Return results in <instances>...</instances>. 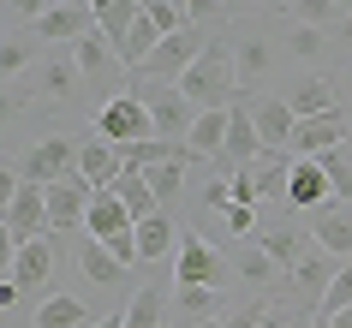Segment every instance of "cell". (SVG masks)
Segmentation results:
<instances>
[{
	"instance_id": "b9f144b4",
	"label": "cell",
	"mask_w": 352,
	"mask_h": 328,
	"mask_svg": "<svg viewBox=\"0 0 352 328\" xmlns=\"http://www.w3.org/2000/svg\"><path fill=\"white\" fill-rule=\"evenodd\" d=\"M227 233H245V239H257V209L233 203V209H227Z\"/></svg>"
},
{
	"instance_id": "bcb514c9",
	"label": "cell",
	"mask_w": 352,
	"mask_h": 328,
	"mask_svg": "<svg viewBox=\"0 0 352 328\" xmlns=\"http://www.w3.org/2000/svg\"><path fill=\"white\" fill-rule=\"evenodd\" d=\"M90 328H126V316L113 310V316H102V322H90Z\"/></svg>"
},
{
	"instance_id": "cb8c5ba5",
	"label": "cell",
	"mask_w": 352,
	"mask_h": 328,
	"mask_svg": "<svg viewBox=\"0 0 352 328\" xmlns=\"http://www.w3.org/2000/svg\"><path fill=\"white\" fill-rule=\"evenodd\" d=\"M263 251L275 256V269H298V256L311 251V245H305V233H298V227H263Z\"/></svg>"
},
{
	"instance_id": "52a82bcc",
	"label": "cell",
	"mask_w": 352,
	"mask_h": 328,
	"mask_svg": "<svg viewBox=\"0 0 352 328\" xmlns=\"http://www.w3.org/2000/svg\"><path fill=\"white\" fill-rule=\"evenodd\" d=\"M42 233H48V185H19L6 197V239L19 251V245H30Z\"/></svg>"
},
{
	"instance_id": "d4e9b609",
	"label": "cell",
	"mask_w": 352,
	"mask_h": 328,
	"mask_svg": "<svg viewBox=\"0 0 352 328\" xmlns=\"http://www.w3.org/2000/svg\"><path fill=\"white\" fill-rule=\"evenodd\" d=\"M72 60H78V72H84V78H102L120 54H113V42L102 36V30H90V36H78V42H72Z\"/></svg>"
},
{
	"instance_id": "f1b7e54d",
	"label": "cell",
	"mask_w": 352,
	"mask_h": 328,
	"mask_svg": "<svg viewBox=\"0 0 352 328\" xmlns=\"http://www.w3.org/2000/svg\"><path fill=\"white\" fill-rule=\"evenodd\" d=\"M334 274H340V269H329V251L316 245V251H305V256H298L293 281H298V287H305V292H316V298H322V292H329V281H334Z\"/></svg>"
},
{
	"instance_id": "ac0fdd59",
	"label": "cell",
	"mask_w": 352,
	"mask_h": 328,
	"mask_svg": "<svg viewBox=\"0 0 352 328\" xmlns=\"http://www.w3.org/2000/svg\"><path fill=\"white\" fill-rule=\"evenodd\" d=\"M96 30V12L90 6H54L48 19H36V36L42 42H78Z\"/></svg>"
},
{
	"instance_id": "9c48e42d",
	"label": "cell",
	"mask_w": 352,
	"mask_h": 328,
	"mask_svg": "<svg viewBox=\"0 0 352 328\" xmlns=\"http://www.w3.org/2000/svg\"><path fill=\"white\" fill-rule=\"evenodd\" d=\"M251 120L263 131V149H293V131H298V113L287 96H257L251 102Z\"/></svg>"
},
{
	"instance_id": "ab89813d",
	"label": "cell",
	"mask_w": 352,
	"mask_h": 328,
	"mask_svg": "<svg viewBox=\"0 0 352 328\" xmlns=\"http://www.w3.org/2000/svg\"><path fill=\"white\" fill-rule=\"evenodd\" d=\"M60 0H6V12H12V19H24V24H36V19H48V12H54Z\"/></svg>"
},
{
	"instance_id": "60d3db41",
	"label": "cell",
	"mask_w": 352,
	"mask_h": 328,
	"mask_svg": "<svg viewBox=\"0 0 352 328\" xmlns=\"http://www.w3.org/2000/svg\"><path fill=\"white\" fill-rule=\"evenodd\" d=\"M179 6H186V24H209L227 12V0H179Z\"/></svg>"
},
{
	"instance_id": "30bf717a",
	"label": "cell",
	"mask_w": 352,
	"mask_h": 328,
	"mask_svg": "<svg viewBox=\"0 0 352 328\" xmlns=\"http://www.w3.org/2000/svg\"><path fill=\"white\" fill-rule=\"evenodd\" d=\"M346 144V120L340 113H316V120H298L293 131V162H311V155H329V149Z\"/></svg>"
},
{
	"instance_id": "d6986e66",
	"label": "cell",
	"mask_w": 352,
	"mask_h": 328,
	"mask_svg": "<svg viewBox=\"0 0 352 328\" xmlns=\"http://www.w3.org/2000/svg\"><path fill=\"white\" fill-rule=\"evenodd\" d=\"M108 191H120V203L131 209V221H149L155 209H162V203H155V191H149V179H144V167H131V162L120 167V179H113Z\"/></svg>"
},
{
	"instance_id": "8d00e7d4",
	"label": "cell",
	"mask_w": 352,
	"mask_h": 328,
	"mask_svg": "<svg viewBox=\"0 0 352 328\" xmlns=\"http://www.w3.org/2000/svg\"><path fill=\"white\" fill-rule=\"evenodd\" d=\"M287 48H293V60H316L322 48H329V36H322L316 24H298L293 36H287Z\"/></svg>"
},
{
	"instance_id": "836d02e7",
	"label": "cell",
	"mask_w": 352,
	"mask_h": 328,
	"mask_svg": "<svg viewBox=\"0 0 352 328\" xmlns=\"http://www.w3.org/2000/svg\"><path fill=\"white\" fill-rule=\"evenodd\" d=\"M215 298H221L215 287H179V310H186L191 322H209L215 316Z\"/></svg>"
},
{
	"instance_id": "277c9868",
	"label": "cell",
	"mask_w": 352,
	"mask_h": 328,
	"mask_svg": "<svg viewBox=\"0 0 352 328\" xmlns=\"http://www.w3.org/2000/svg\"><path fill=\"white\" fill-rule=\"evenodd\" d=\"M78 155H84V138H72V131H54V138H42V144L24 155V185L72 179V173H78Z\"/></svg>"
},
{
	"instance_id": "f5cc1de1",
	"label": "cell",
	"mask_w": 352,
	"mask_h": 328,
	"mask_svg": "<svg viewBox=\"0 0 352 328\" xmlns=\"http://www.w3.org/2000/svg\"><path fill=\"white\" fill-rule=\"evenodd\" d=\"M138 6H144V0H138Z\"/></svg>"
},
{
	"instance_id": "1f68e13d",
	"label": "cell",
	"mask_w": 352,
	"mask_h": 328,
	"mask_svg": "<svg viewBox=\"0 0 352 328\" xmlns=\"http://www.w3.org/2000/svg\"><path fill=\"white\" fill-rule=\"evenodd\" d=\"M233 269H239V281H257L263 287V281H275V256L263 251V245H245V251L233 256Z\"/></svg>"
},
{
	"instance_id": "7bdbcfd3",
	"label": "cell",
	"mask_w": 352,
	"mask_h": 328,
	"mask_svg": "<svg viewBox=\"0 0 352 328\" xmlns=\"http://www.w3.org/2000/svg\"><path fill=\"white\" fill-rule=\"evenodd\" d=\"M30 102V84H6V113H19Z\"/></svg>"
},
{
	"instance_id": "816d5d0a",
	"label": "cell",
	"mask_w": 352,
	"mask_h": 328,
	"mask_svg": "<svg viewBox=\"0 0 352 328\" xmlns=\"http://www.w3.org/2000/svg\"><path fill=\"white\" fill-rule=\"evenodd\" d=\"M340 12H352V0H340Z\"/></svg>"
},
{
	"instance_id": "5bb4252c",
	"label": "cell",
	"mask_w": 352,
	"mask_h": 328,
	"mask_svg": "<svg viewBox=\"0 0 352 328\" xmlns=\"http://www.w3.org/2000/svg\"><path fill=\"white\" fill-rule=\"evenodd\" d=\"M311 233L329 256H352V203H329L311 215Z\"/></svg>"
},
{
	"instance_id": "f6af8a7d",
	"label": "cell",
	"mask_w": 352,
	"mask_h": 328,
	"mask_svg": "<svg viewBox=\"0 0 352 328\" xmlns=\"http://www.w3.org/2000/svg\"><path fill=\"white\" fill-rule=\"evenodd\" d=\"M334 42H352V12H346L340 24H334Z\"/></svg>"
},
{
	"instance_id": "8fae6325",
	"label": "cell",
	"mask_w": 352,
	"mask_h": 328,
	"mask_svg": "<svg viewBox=\"0 0 352 328\" xmlns=\"http://www.w3.org/2000/svg\"><path fill=\"white\" fill-rule=\"evenodd\" d=\"M269 149H263V131L251 120V102H233V131H227V155L221 167H257Z\"/></svg>"
},
{
	"instance_id": "7dc6e473",
	"label": "cell",
	"mask_w": 352,
	"mask_h": 328,
	"mask_svg": "<svg viewBox=\"0 0 352 328\" xmlns=\"http://www.w3.org/2000/svg\"><path fill=\"white\" fill-rule=\"evenodd\" d=\"M239 6H251V0H227V12H239Z\"/></svg>"
},
{
	"instance_id": "4fadbf2b",
	"label": "cell",
	"mask_w": 352,
	"mask_h": 328,
	"mask_svg": "<svg viewBox=\"0 0 352 328\" xmlns=\"http://www.w3.org/2000/svg\"><path fill=\"white\" fill-rule=\"evenodd\" d=\"M120 167H126V149L108 144V138H84V155H78V173L96 185V191H108L120 179Z\"/></svg>"
},
{
	"instance_id": "ee69618b",
	"label": "cell",
	"mask_w": 352,
	"mask_h": 328,
	"mask_svg": "<svg viewBox=\"0 0 352 328\" xmlns=\"http://www.w3.org/2000/svg\"><path fill=\"white\" fill-rule=\"evenodd\" d=\"M322 328H352V305H346V310H334V316H329Z\"/></svg>"
},
{
	"instance_id": "44dd1931",
	"label": "cell",
	"mask_w": 352,
	"mask_h": 328,
	"mask_svg": "<svg viewBox=\"0 0 352 328\" xmlns=\"http://www.w3.org/2000/svg\"><path fill=\"white\" fill-rule=\"evenodd\" d=\"M78 263H84V274H90V287H120V281H126V263H120L102 239H84Z\"/></svg>"
},
{
	"instance_id": "f907efd6",
	"label": "cell",
	"mask_w": 352,
	"mask_h": 328,
	"mask_svg": "<svg viewBox=\"0 0 352 328\" xmlns=\"http://www.w3.org/2000/svg\"><path fill=\"white\" fill-rule=\"evenodd\" d=\"M340 149H346V162H352V138H346V144H340Z\"/></svg>"
},
{
	"instance_id": "f35d334b",
	"label": "cell",
	"mask_w": 352,
	"mask_h": 328,
	"mask_svg": "<svg viewBox=\"0 0 352 328\" xmlns=\"http://www.w3.org/2000/svg\"><path fill=\"white\" fill-rule=\"evenodd\" d=\"M346 305H352V263H346L340 274H334V281H329V292H322V322H329L334 310H346Z\"/></svg>"
},
{
	"instance_id": "e0dca14e",
	"label": "cell",
	"mask_w": 352,
	"mask_h": 328,
	"mask_svg": "<svg viewBox=\"0 0 352 328\" xmlns=\"http://www.w3.org/2000/svg\"><path fill=\"white\" fill-rule=\"evenodd\" d=\"M167 251H179V221L167 215V209H155L149 221H138V256L144 263H162Z\"/></svg>"
},
{
	"instance_id": "484cf974",
	"label": "cell",
	"mask_w": 352,
	"mask_h": 328,
	"mask_svg": "<svg viewBox=\"0 0 352 328\" xmlns=\"http://www.w3.org/2000/svg\"><path fill=\"white\" fill-rule=\"evenodd\" d=\"M78 78H84V72H78V60L54 54V60H48V66H42V72H36V90L48 96V102H66V96L78 90Z\"/></svg>"
},
{
	"instance_id": "603a6c76",
	"label": "cell",
	"mask_w": 352,
	"mask_h": 328,
	"mask_svg": "<svg viewBox=\"0 0 352 328\" xmlns=\"http://www.w3.org/2000/svg\"><path fill=\"white\" fill-rule=\"evenodd\" d=\"M30 328H90V310H84V298H72V292H54V298L36 310Z\"/></svg>"
},
{
	"instance_id": "c3c4849f",
	"label": "cell",
	"mask_w": 352,
	"mask_h": 328,
	"mask_svg": "<svg viewBox=\"0 0 352 328\" xmlns=\"http://www.w3.org/2000/svg\"><path fill=\"white\" fill-rule=\"evenodd\" d=\"M197 328H227V322H215V316H209V322H197Z\"/></svg>"
},
{
	"instance_id": "2e32d148",
	"label": "cell",
	"mask_w": 352,
	"mask_h": 328,
	"mask_svg": "<svg viewBox=\"0 0 352 328\" xmlns=\"http://www.w3.org/2000/svg\"><path fill=\"white\" fill-rule=\"evenodd\" d=\"M48 269H54V245H48V239H30V245H19V251H12V274H6V281H12V287H42V281H48Z\"/></svg>"
},
{
	"instance_id": "4316f807",
	"label": "cell",
	"mask_w": 352,
	"mask_h": 328,
	"mask_svg": "<svg viewBox=\"0 0 352 328\" xmlns=\"http://www.w3.org/2000/svg\"><path fill=\"white\" fill-rule=\"evenodd\" d=\"M287 102H293V113H298V120H316V113H340V108H334V90L322 84V78H305V84H298L293 96H287Z\"/></svg>"
},
{
	"instance_id": "d6a6232c",
	"label": "cell",
	"mask_w": 352,
	"mask_h": 328,
	"mask_svg": "<svg viewBox=\"0 0 352 328\" xmlns=\"http://www.w3.org/2000/svg\"><path fill=\"white\" fill-rule=\"evenodd\" d=\"M293 19H298V24H316V30H322V24H340L346 12H340V0H293Z\"/></svg>"
},
{
	"instance_id": "3957f363",
	"label": "cell",
	"mask_w": 352,
	"mask_h": 328,
	"mask_svg": "<svg viewBox=\"0 0 352 328\" xmlns=\"http://www.w3.org/2000/svg\"><path fill=\"white\" fill-rule=\"evenodd\" d=\"M173 281L179 287H227V256H215V245H209L204 233H186L179 227V251H173Z\"/></svg>"
},
{
	"instance_id": "d590c367",
	"label": "cell",
	"mask_w": 352,
	"mask_h": 328,
	"mask_svg": "<svg viewBox=\"0 0 352 328\" xmlns=\"http://www.w3.org/2000/svg\"><path fill=\"white\" fill-rule=\"evenodd\" d=\"M227 328H287V310L280 305H251L239 316H227Z\"/></svg>"
},
{
	"instance_id": "7a4b0ae2",
	"label": "cell",
	"mask_w": 352,
	"mask_h": 328,
	"mask_svg": "<svg viewBox=\"0 0 352 328\" xmlns=\"http://www.w3.org/2000/svg\"><path fill=\"white\" fill-rule=\"evenodd\" d=\"M204 48H209V36L191 24V30H173V36H162V48L138 66V78H149V84H179V78L204 60Z\"/></svg>"
},
{
	"instance_id": "7402d4cb",
	"label": "cell",
	"mask_w": 352,
	"mask_h": 328,
	"mask_svg": "<svg viewBox=\"0 0 352 328\" xmlns=\"http://www.w3.org/2000/svg\"><path fill=\"white\" fill-rule=\"evenodd\" d=\"M233 66H239V90H251V84H263V72L275 66V54H269L263 36H245V42H233Z\"/></svg>"
},
{
	"instance_id": "f546056e",
	"label": "cell",
	"mask_w": 352,
	"mask_h": 328,
	"mask_svg": "<svg viewBox=\"0 0 352 328\" xmlns=\"http://www.w3.org/2000/svg\"><path fill=\"white\" fill-rule=\"evenodd\" d=\"M144 179H149V191H155V203L173 209L179 185H186V167H179V162H155V167H144Z\"/></svg>"
},
{
	"instance_id": "7c38bea8",
	"label": "cell",
	"mask_w": 352,
	"mask_h": 328,
	"mask_svg": "<svg viewBox=\"0 0 352 328\" xmlns=\"http://www.w3.org/2000/svg\"><path fill=\"white\" fill-rule=\"evenodd\" d=\"M329 197H334V185H329V167L316 162H293V185H287V203H293V209H329Z\"/></svg>"
},
{
	"instance_id": "ba28073f",
	"label": "cell",
	"mask_w": 352,
	"mask_h": 328,
	"mask_svg": "<svg viewBox=\"0 0 352 328\" xmlns=\"http://www.w3.org/2000/svg\"><path fill=\"white\" fill-rule=\"evenodd\" d=\"M90 203H96V185L84 179V173L54 179V185H48V233H72V227H84V221H90Z\"/></svg>"
},
{
	"instance_id": "681fc988",
	"label": "cell",
	"mask_w": 352,
	"mask_h": 328,
	"mask_svg": "<svg viewBox=\"0 0 352 328\" xmlns=\"http://www.w3.org/2000/svg\"><path fill=\"white\" fill-rule=\"evenodd\" d=\"M263 6H293V0H263Z\"/></svg>"
},
{
	"instance_id": "83f0119b",
	"label": "cell",
	"mask_w": 352,
	"mask_h": 328,
	"mask_svg": "<svg viewBox=\"0 0 352 328\" xmlns=\"http://www.w3.org/2000/svg\"><path fill=\"white\" fill-rule=\"evenodd\" d=\"M287 185H293V162H287L280 149H269V155L257 162V191H263V197H280V203H287Z\"/></svg>"
},
{
	"instance_id": "e575fe53",
	"label": "cell",
	"mask_w": 352,
	"mask_h": 328,
	"mask_svg": "<svg viewBox=\"0 0 352 328\" xmlns=\"http://www.w3.org/2000/svg\"><path fill=\"white\" fill-rule=\"evenodd\" d=\"M30 60H36V42H0V72H6V84H19V72L24 66H30Z\"/></svg>"
},
{
	"instance_id": "5b68a950",
	"label": "cell",
	"mask_w": 352,
	"mask_h": 328,
	"mask_svg": "<svg viewBox=\"0 0 352 328\" xmlns=\"http://www.w3.org/2000/svg\"><path fill=\"white\" fill-rule=\"evenodd\" d=\"M96 138H108V144H120V149H131V144H144V138H155V120H149L144 96H113L108 108L96 113Z\"/></svg>"
},
{
	"instance_id": "8992f818",
	"label": "cell",
	"mask_w": 352,
	"mask_h": 328,
	"mask_svg": "<svg viewBox=\"0 0 352 328\" xmlns=\"http://www.w3.org/2000/svg\"><path fill=\"white\" fill-rule=\"evenodd\" d=\"M138 96H144L149 120H155V138H191L197 113H204L179 84H149V90H138Z\"/></svg>"
},
{
	"instance_id": "9a60e30c",
	"label": "cell",
	"mask_w": 352,
	"mask_h": 328,
	"mask_svg": "<svg viewBox=\"0 0 352 328\" xmlns=\"http://www.w3.org/2000/svg\"><path fill=\"white\" fill-rule=\"evenodd\" d=\"M227 131H233V108H204L186 144L197 149L204 162H221V155H227Z\"/></svg>"
},
{
	"instance_id": "4dcf8cb0",
	"label": "cell",
	"mask_w": 352,
	"mask_h": 328,
	"mask_svg": "<svg viewBox=\"0 0 352 328\" xmlns=\"http://www.w3.org/2000/svg\"><path fill=\"white\" fill-rule=\"evenodd\" d=\"M126 328H167V316H162V292H155V287L131 292V305H126Z\"/></svg>"
},
{
	"instance_id": "ffe728a7",
	"label": "cell",
	"mask_w": 352,
	"mask_h": 328,
	"mask_svg": "<svg viewBox=\"0 0 352 328\" xmlns=\"http://www.w3.org/2000/svg\"><path fill=\"white\" fill-rule=\"evenodd\" d=\"M162 36H167L162 24L149 19V12H138V24H131V36L120 42V66H126V72H138V66H144V60L155 54V48H162Z\"/></svg>"
},
{
	"instance_id": "6da1fadb",
	"label": "cell",
	"mask_w": 352,
	"mask_h": 328,
	"mask_svg": "<svg viewBox=\"0 0 352 328\" xmlns=\"http://www.w3.org/2000/svg\"><path fill=\"white\" fill-rule=\"evenodd\" d=\"M179 90L197 102V108H233V96H239V66H233V42L227 36H209L204 60L179 78Z\"/></svg>"
},
{
	"instance_id": "74e56055",
	"label": "cell",
	"mask_w": 352,
	"mask_h": 328,
	"mask_svg": "<svg viewBox=\"0 0 352 328\" xmlns=\"http://www.w3.org/2000/svg\"><path fill=\"white\" fill-rule=\"evenodd\" d=\"M144 12L162 24L167 36H173V30H191V24H186V6H179V0H144Z\"/></svg>"
}]
</instances>
